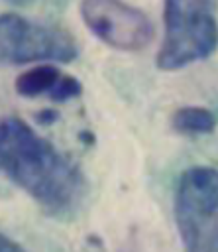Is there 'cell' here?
Returning <instances> with one entry per match:
<instances>
[{
    "instance_id": "cell-5",
    "label": "cell",
    "mask_w": 218,
    "mask_h": 252,
    "mask_svg": "<svg viewBox=\"0 0 218 252\" xmlns=\"http://www.w3.org/2000/svg\"><path fill=\"white\" fill-rule=\"evenodd\" d=\"M81 14L100 41L120 51H139L153 37V24L145 12L124 0H82Z\"/></svg>"
},
{
    "instance_id": "cell-7",
    "label": "cell",
    "mask_w": 218,
    "mask_h": 252,
    "mask_svg": "<svg viewBox=\"0 0 218 252\" xmlns=\"http://www.w3.org/2000/svg\"><path fill=\"white\" fill-rule=\"evenodd\" d=\"M171 124L179 134L202 136V134L214 132L216 116L212 114V110H208L204 106H181L175 110Z\"/></svg>"
},
{
    "instance_id": "cell-6",
    "label": "cell",
    "mask_w": 218,
    "mask_h": 252,
    "mask_svg": "<svg viewBox=\"0 0 218 252\" xmlns=\"http://www.w3.org/2000/svg\"><path fill=\"white\" fill-rule=\"evenodd\" d=\"M16 93L24 98L47 96L55 102H67L82 93V85L69 73L51 63H39L16 79Z\"/></svg>"
},
{
    "instance_id": "cell-2",
    "label": "cell",
    "mask_w": 218,
    "mask_h": 252,
    "mask_svg": "<svg viewBox=\"0 0 218 252\" xmlns=\"http://www.w3.org/2000/svg\"><path fill=\"white\" fill-rule=\"evenodd\" d=\"M163 20L159 69L179 71L206 59L218 47V22L208 0H165Z\"/></svg>"
},
{
    "instance_id": "cell-8",
    "label": "cell",
    "mask_w": 218,
    "mask_h": 252,
    "mask_svg": "<svg viewBox=\"0 0 218 252\" xmlns=\"http://www.w3.org/2000/svg\"><path fill=\"white\" fill-rule=\"evenodd\" d=\"M0 252H26L18 242H14L10 236L0 232Z\"/></svg>"
},
{
    "instance_id": "cell-1",
    "label": "cell",
    "mask_w": 218,
    "mask_h": 252,
    "mask_svg": "<svg viewBox=\"0 0 218 252\" xmlns=\"http://www.w3.org/2000/svg\"><path fill=\"white\" fill-rule=\"evenodd\" d=\"M0 173L24 189L45 213L73 217L86 199L81 169L20 118L0 120Z\"/></svg>"
},
{
    "instance_id": "cell-3",
    "label": "cell",
    "mask_w": 218,
    "mask_h": 252,
    "mask_svg": "<svg viewBox=\"0 0 218 252\" xmlns=\"http://www.w3.org/2000/svg\"><path fill=\"white\" fill-rule=\"evenodd\" d=\"M175 220L185 252H218V169L198 165L181 175Z\"/></svg>"
},
{
    "instance_id": "cell-4",
    "label": "cell",
    "mask_w": 218,
    "mask_h": 252,
    "mask_svg": "<svg viewBox=\"0 0 218 252\" xmlns=\"http://www.w3.org/2000/svg\"><path fill=\"white\" fill-rule=\"evenodd\" d=\"M77 55L79 45L67 30L18 14H0V63H69Z\"/></svg>"
},
{
    "instance_id": "cell-9",
    "label": "cell",
    "mask_w": 218,
    "mask_h": 252,
    "mask_svg": "<svg viewBox=\"0 0 218 252\" xmlns=\"http://www.w3.org/2000/svg\"><path fill=\"white\" fill-rule=\"evenodd\" d=\"M8 2H14V4H27V2H31V0H8Z\"/></svg>"
}]
</instances>
